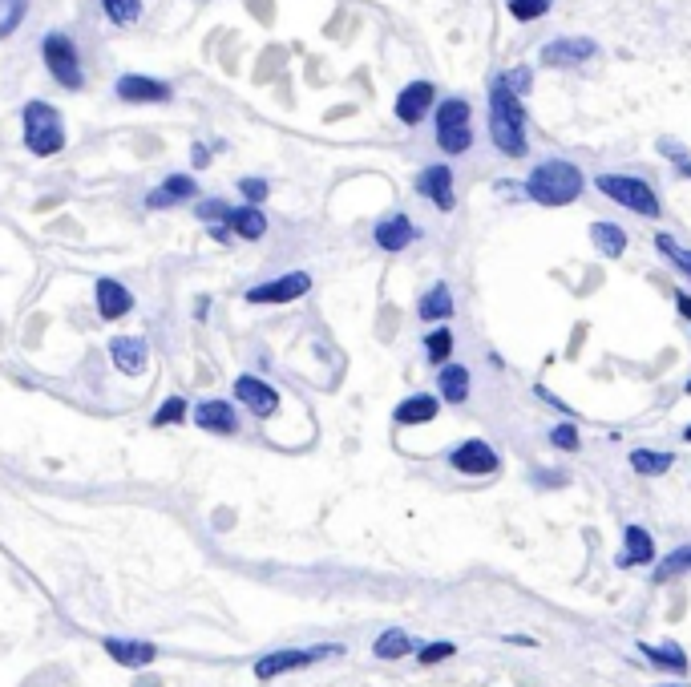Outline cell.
I'll return each mask as SVG.
<instances>
[{
  "label": "cell",
  "instance_id": "9c48e42d",
  "mask_svg": "<svg viewBox=\"0 0 691 687\" xmlns=\"http://www.w3.org/2000/svg\"><path fill=\"white\" fill-rule=\"evenodd\" d=\"M449 461L465 477H489V473H498V465H502V457L493 453V445H485V441H461L449 453Z\"/></svg>",
  "mask_w": 691,
  "mask_h": 687
},
{
  "label": "cell",
  "instance_id": "7402d4cb",
  "mask_svg": "<svg viewBox=\"0 0 691 687\" xmlns=\"http://www.w3.org/2000/svg\"><path fill=\"white\" fill-rule=\"evenodd\" d=\"M194 190H199V186H194V178H190V174H170V178H166L158 190H150V194H146V207H154V211H158V207H174V203L190 199Z\"/></svg>",
  "mask_w": 691,
  "mask_h": 687
},
{
  "label": "cell",
  "instance_id": "f1b7e54d",
  "mask_svg": "<svg viewBox=\"0 0 691 687\" xmlns=\"http://www.w3.org/2000/svg\"><path fill=\"white\" fill-rule=\"evenodd\" d=\"M679 574H691V546H675L671 554H663V562L655 566V586L659 582H671V578H679Z\"/></svg>",
  "mask_w": 691,
  "mask_h": 687
},
{
  "label": "cell",
  "instance_id": "5bb4252c",
  "mask_svg": "<svg viewBox=\"0 0 691 687\" xmlns=\"http://www.w3.org/2000/svg\"><path fill=\"white\" fill-rule=\"evenodd\" d=\"M97 312H102V320H122L130 308H134V296L118 283V279H97Z\"/></svg>",
  "mask_w": 691,
  "mask_h": 687
},
{
  "label": "cell",
  "instance_id": "e0dca14e",
  "mask_svg": "<svg viewBox=\"0 0 691 687\" xmlns=\"http://www.w3.org/2000/svg\"><path fill=\"white\" fill-rule=\"evenodd\" d=\"M586 57H595V41L586 37H566V41H550L542 49V65H578Z\"/></svg>",
  "mask_w": 691,
  "mask_h": 687
},
{
  "label": "cell",
  "instance_id": "d6986e66",
  "mask_svg": "<svg viewBox=\"0 0 691 687\" xmlns=\"http://www.w3.org/2000/svg\"><path fill=\"white\" fill-rule=\"evenodd\" d=\"M194 425L207 429V433H235L239 429V417L227 401H203L199 409H194Z\"/></svg>",
  "mask_w": 691,
  "mask_h": 687
},
{
  "label": "cell",
  "instance_id": "44dd1931",
  "mask_svg": "<svg viewBox=\"0 0 691 687\" xmlns=\"http://www.w3.org/2000/svg\"><path fill=\"white\" fill-rule=\"evenodd\" d=\"M106 651L114 663H126V667H146L158 659V647L142 639H106Z\"/></svg>",
  "mask_w": 691,
  "mask_h": 687
},
{
  "label": "cell",
  "instance_id": "30bf717a",
  "mask_svg": "<svg viewBox=\"0 0 691 687\" xmlns=\"http://www.w3.org/2000/svg\"><path fill=\"white\" fill-rule=\"evenodd\" d=\"M235 397H239L255 417H275V409H279V392H275L267 380H259V376H239V380H235Z\"/></svg>",
  "mask_w": 691,
  "mask_h": 687
},
{
  "label": "cell",
  "instance_id": "6da1fadb",
  "mask_svg": "<svg viewBox=\"0 0 691 687\" xmlns=\"http://www.w3.org/2000/svg\"><path fill=\"white\" fill-rule=\"evenodd\" d=\"M489 134L502 154H510V158L526 154V110L502 77L489 85Z\"/></svg>",
  "mask_w": 691,
  "mask_h": 687
},
{
  "label": "cell",
  "instance_id": "ffe728a7",
  "mask_svg": "<svg viewBox=\"0 0 691 687\" xmlns=\"http://www.w3.org/2000/svg\"><path fill=\"white\" fill-rule=\"evenodd\" d=\"M110 356H114V364H118L122 372L138 376V372H146L150 348H146V340H138V336H118V340L110 344Z\"/></svg>",
  "mask_w": 691,
  "mask_h": 687
},
{
  "label": "cell",
  "instance_id": "f35d334b",
  "mask_svg": "<svg viewBox=\"0 0 691 687\" xmlns=\"http://www.w3.org/2000/svg\"><path fill=\"white\" fill-rule=\"evenodd\" d=\"M659 150H663V154L675 162V170H679V174H687V178H691V154H683V150H679L671 138H663V142H659Z\"/></svg>",
  "mask_w": 691,
  "mask_h": 687
},
{
  "label": "cell",
  "instance_id": "ab89813d",
  "mask_svg": "<svg viewBox=\"0 0 691 687\" xmlns=\"http://www.w3.org/2000/svg\"><path fill=\"white\" fill-rule=\"evenodd\" d=\"M453 655H457L453 643H429V647H421V663H441V659H453Z\"/></svg>",
  "mask_w": 691,
  "mask_h": 687
},
{
  "label": "cell",
  "instance_id": "836d02e7",
  "mask_svg": "<svg viewBox=\"0 0 691 687\" xmlns=\"http://www.w3.org/2000/svg\"><path fill=\"white\" fill-rule=\"evenodd\" d=\"M655 247H659V251H663V255H667V259H671V263H675L683 275H691V251H683V247H679L671 235H655Z\"/></svg>",
  "mask_w": 691,
  "mask_h": 687
},
{
  "label": "cell",
  "instance_id": "9a60e30c",
  "mask_svg": "<svg viewBox=\"0 0 691 687\" xmlns=\"http://www.w3.org/2000/svg\"><path fill=\"white\" fill-rule=\"evenodd\" d=\"M118 97L122 102H166L170 85H162L154 77H142V73H126V77H118Z\"/></svg>",
  "mask_w": 691,
  "mask_h": 687
},
{
  "label": "cell",
  "instance_id": "d4e9b609",
  "mask_svg": "<svg viewBox=\"0 0 691 687\" xmlns=\"http://www.w3.org/2000/svg\"><path fill=\"white\" fill-rule=\"evenodd\" d=\"M639 651L647 655V663H655L659 671H675V675H687V651L679 643H639Z\"/></svg>",
  "mask_w": 691,
  "mask_h": 687
},
{
  "label": "cell",
  "instance_id": "e575fe53",
  "mask_svg": "<svg viewBox=\"0 0 691 687\" xmlns=\"http://www.w3.org/2000/svg\"><path fill=\"white\" fill-rule=\"evenodd\" d=\"M550 9V0H510V13L518 17V21H534V17H542Z\"/></svg>",
  "mask_w": 691,
  "mask_h": 687
},
{
  "label": "cell",
  "instance_id": "83f0119b",
  "mask_svg": "<svg viewBox=\"0 0 691 687\" xmlns=\"http://www.w3.org/2000/svg\"><path fill=\"white\" fill-rule=\"evenodd\" d=\"M239 239H263V231H267V219H263V211L259 207H239V211H231V223H227Z\"/></svg>",
  "mask_w": 691,
  "mask_h": 687
},
{
  "label": "cell",
  "instance_id": "cb8c5ba5",
  "mask_svg": "<svg viewBox=\"0 0 691 687\" xmlns=\"http://www.w3.org/2000/svg\"><path fill=\"white\" fill-rule=\"evenodd\" d=\"M417 316L425 320V324H445L449 316H453V296H449V283H433L425 296H421V304H417Z\"/></svg>",
  "mask_w": 691,
  "mask_h": 687
},
{
  "label": "cell",
  "instance_id": "7a4b0ae2",
  "mask_svg": "<svg viewBox=\"0 0 691 687\" xmlns=\"http://www.w3.org/2000/svg\"><path fill=\"white\" fill-rule=\"evenodd\" d=\"M582 186H586L582 170L574 162H562V158L538 162L530 170V178H526V194H530L534 203H542V207H566V203H574L578 194H582Z\"/></svg>",
  "mask_w": 691,
  "mask_h": 687
},
{
  "label": "cell",
  "instance_id": "1f68e13d",
  "mask_svg": "<svg viewBox=\"0 0 691 687\" xmlns=\"http://www.w3.org/2000/svg\"><path fill=\"white\" fill-rule=\"evenodd\" d=\"M29 13V0H0V37L17 33V25L25 21Z\"/></svg>",
  "mask_w": 691,
  "mask_h": 687
},
{
  "label": "cell",
  "instance_id": "3957f363",
  "mask_svg": "<svg viewBox=\"0 0 691 687\" xmlns=\"http://www.w3.org/2000/svg\"><path fill=\"white\" fill-rule=\"evenodd\" d=\"M595 186L607 194L611 203L643 215V219H659V194L651 190V182L635 178V174H599Z\"/></svg>",
  "mask_w": 691,
  "mask_h": 687
},
{
  "label": "cell",
  "instance_id": "52a82bcc",
  "mask_svg": "<svg viewBox=\"0 0 691 687\" xmlns=\"http://www.w3.org/2000/svg\"><path fill=\"white\" fill-rule=\"evenodd\" d=\"M45 65H49V73L61 81V85H69V89H81V61H77V49H73V41L65 37V33H49L45 37Z\"/></svg>",
  "mask_w": 691,
  "mask_h": 687
},
{
  "label": "cell",
  "instance_id": "ac0fdd59",
  "mask_svg": "<svg viewBox=\"0 0 691 687\" xmlns=\"http://www.w3.org/2000/svg\"><path fill=\"white\" fill-rule=\"evenodd\" d=\"M437 413H441V401L429 397V392H417V397H409V401L397 405L392 421L409 429V425H429V421H437Z\"/></svg>",
  "mask_w": 691,
  "mask_h": 687
},
{
  "label": "cell",
  "instance_id": "2e32d148",
  "mask_svg": "<svg viewBox=\"0 0 691 687\" xmlns=\"http://www.w3.org/2000/svg\"><path fill=\"white\" fill-rule=\"evenodd\" d=\"M469 388H473V376H469L465 364H445L437 372V392H441L445 405H465L469 401Z\"/></svg>",
  "mask_w": 691,
  "mask_h": 687
},
{
  "label": "cell",
  "instance_id": "8992f818",
  "mask_svg": "<svg viewBox=\"0 0 691 687\" xmlns=\"http://www.w3.org/2000/svg\"><path fill=\"white\" fill-rule=\"evenodd\" d=\"M340 651H344L340 643H320V647H283V651L263 655V659L255 663V675H259V679H275V675H283V671L312 667V663L332 659V655H340Z\"/></svg>",
  "mask_w": 691,
  "mask_h": 687
},
{
  "label": "cell",
  "instance_id": "4dcf8cb0",
  "mask_svg": "<svg viewBox=\"0 0 691 687\" xmlns=\"http://www.w3.org/2000/svg\"><path fill=\"white\" fill-rule=\"evenodd\" d=\"M425 356H429V364L445 368L449 356H453V332H449V328H433V332L425 336Z\"/></svg>",
  "mask_w": 691,
  "mask_h": 687
},
{
  "label": "cell",
  "instance_id": "4316f807",
  "mask_svg": "<svg viewBox=\"0 0 691 687\" xmlns=\"http://www.w3.org/2000/svg\"><path fill=\"white\" fill-rule=\"evenodd\" d=\"M590 239H595V247L607 255V259H619L627 251V231L615 227V223H595L590 227Z\"/></svg>",
  "mask_w": 691,
  "mask_h": 687
},
{
  "label": "cell",
  "instance_id": "d590c367",
  "mask_svg": "<svg viewBox=\"0 0 691 687\" xmlns=\"http://www.w3.org/2000/svg\"><path fill=\"white\" fill-rule=\"evenodd\" d=\"M199 219H207V223H215V227H227V223H231V207L219 203V199L199 203Z\"/></svg>",
  "mask_w": 691,
  "mask_h": 687
},
{
  "label": "cell",
  "instance_id": "484cf974",
  "mask_svg": "<svg viewBox=\"0 0 691 687\" xmlns=\"http://www.w3.org/2000/svg\"><path fill=\"white\" fill-rule=\"evenodd\" d=\"M413 651V639L401 631V627H388L384 635H376V643H372V655L376 659H405Z\"/></svg>",
  "mask_w": 691,
  "mask_h": 687
},
{
  "label": "cell",
  "instance_id": "7c38bea8",
  "mask_svg": "<svg viewBox=\"0 0 691 687\" xmlns=\"http://www.w3.org/2000/svg\"><path fill=\"white\" fill-rule=\"evenodd\" d=\"M433 85L429 81H413V85H405L401 89V97H397V118L405 122V126H417L429 110H433Z\"/></svg>",
  "mask_w": 691,
  "mask_h": 687
},
{
  "label": "cell",
  "instance_id": "60d3db41",
  "mask_svg": "<svg viewBox=\"0 0 691 687\" xmlns=\"http://www.w3.org/2000/svg\"><path fill=\"white\" fill-rule=\"evenodd\" d=\"M239 190H243L247 199H251V207L267 199V182H263V178H243V182H239Z\"/></svg>",
  "mask_w": 691,
  "mask_h": 687
},
{
  "label": "cell",
  "instance_id": "74e56055",
  "mask_svg": "<svg viewBox=\"0 0 691 687\" xmlns=\"http://www.w3.org/2000/svg\"><path fill=\"white\" fill-rule=\"evenodd\" d=\"M550 445L574 453V449H578V429H574V425H554V429H550Z\"/></svg>",
  "mask_w": 691,
  "mask_h": 687
},
{
  "label": "cell",
  "instance_id": "f6af8a7d",
  "mask_svg": "<svg viewBox=\"0 0 691 687\" xmlns=\"http://www.w3.org/2000/svg\"><path fill=\"white\" fill-rule=\"evenodd\" d=\"M683 437H687V441H691V425H687V429H683Z\"/></svg>",
  "mask_w": 691,
  "mask_h": 687
},
{
  "label": "cell",
  "instance_id": "ee69618b",
  "mask_svg": "<svg viewBox=\"0 0 691 687\" xmlns=\"http://www.w3.org/2000/svg\"><path fill=\"white\" fill-rule=\"evenodd\" d=\"M211 162V154H207V146H194V166H207Z\"/></svg>",
  "mask_w": 691,
  "mask_h": 687
},
{
  "label": "cell",
  "instance_id": "bcb514c9",
  "mask_svg": "<svg viewBox=\"0 0 691 687\" xmlns=\"http://www.w3.org/2000/svg\"><path fill=\"white\" fill-rule=\"evenodd\" d=\"M671 687H687V683H671Z\"/></svg>",
  "mask_w": 691,
  "mask_h": 687
},
{
  "label": "cell",
  "instance_id": "5b68a950",
  "mask_svg": "<svg viewBox=\"0 0 691 687\" xmlns=\"http://www.w3.org/2000/svg\"><path fill=\"white\" fill-rule=\"evenodd\" d=\"M437 142L445 154H465L473 146V126H469V102L465 97H449L437 106Z\"/></svg>",
  "mask_w": 691,
  "mask_h": 687
},
{
  "label": "cell",
  "instance_id": "ba28073f",
  "mask_svg": "<svg viewBox=\"0 0 691 687\" xmlns=\"http://www.w3.org/2000/svg\"><path fill=\"white\" fill-rule=\"evenodd\" d=\"M312 291V275L308 271H291V275H279L271 283H259L247 291V300L251 304H291V300H300Z\"/></svg>",
  "mask_w": 691,
  "mask_h": 687
},
{
  "label": "cell",
  "instance_id": "b9f144b4",
  "mask_svg": "<svg viewBox=\"0 0 691 687\" xmlns=\"http://www.w3.org/2000/svg\"><path fill=\"white\" fill-rule=\"evenodd\" d=\"M502 81H506V85L514 89V97H518V93H526V89H530V69H526V65H522V69H510Z\"/></svg>",
  "mask_w": 691,
  "mask_h": 687
},
{
  "label": "cell",
  "instance_id": "f546056e",
  "mask_svg": "<svg viewBox=\"0 0 691 687\" xmlns=\"http://www.w3.org/2000/svg\"><path fill=\"white\" fill-rule=\"evenodd\" d=\"M627 461H631V469H635L639 477H659V473L671 469L675 457H671V453H655V449H635Z\"/></svg>",
  "mask_w": 691,
  "mask_h": 687
},
{
  "label": "cell",
  "instance_id": "277c9868",
  "mask_svg": "<svg viewBox=\"0 0 691 687\" xmlns=\"http://www.w3.org/2000/svg\"><path fill=\"white\" fill-rule=\"evenodd\" d=\"M25 142L37 158H49L65 146V130H61V114L49 102H29L25 106Z\"/></svg>",
  "mask_w": 691,
  "mask_h": 687
},
{
  "label": "cell",
  "instance_id": "8fae6325",
  "mask_svg": "<svg viewBox=\"0 0 691 687\" xmlns=\"http://www.w3.org/2000/svg\"><path fill=\"white\" fill-rule=\"evenodd\" d=\"M417 190L425 199H433L441 211H453L457 207V194H453V170L449 166H425L417 174Z\"/></svg>",
  "mask_w": 691,
  "mask_h": 687
},
{
  "label": "cell",
  "instance_id": "d6a6232c",
  "mask_svg": "<svg viewBox=\"0 0 691 687\" xmlns=\"http://www.w3.org/2000/svg\"><path fill=\"white\" fill-rule=\"evenodd\" d=\"M102 9L110 13V21H118V25H134L138 13H142V0H102Z\"/></svg>",
  "mask_w": 691,
  "mask_h": 687
},
{
  "label": "cell",
  "instance_id": "603a6c76",
  "mask_svg": "<svg viewBox=\"0 0 691 687\" xmlns=\"http://www.w3.org/2000/svg\"><path fill=\"white\" fill-rule=\"evenodd\" d=\"M655 558V542L643 526H627L623 530V554H619V566H647Z\"/></svg>",
  "mask_w": 691,
  "mask_h": 687
},
{
  "label": "cell",
  "instance_id": "7bdbcfd3",
  "mask_svg": "<svg viewBox=\"0 0 691 687\" xmlns=\"http://www.w3.org/2000/svg\"><path fill=\"white\" fill-rule=\"evenodd\" d=\"M675 308H679L683 320H691V296H687V291H675Z\"/></svg>",
  "mask_w": 691,
  "mask_h": 687
},
{
  "label": "cell",
  "instance_id": "4fadbf2b",
  "mask_svg": "<svg viewBox=\"0 0 691 687\" xmlns=\"http://www.w3.org/2000/svg\"><path fill=\"white\" fill-rule=\"evenodd\" d=\"M372 239H376V247H380V251H405V247L417 239V227H413V219H409V215H388V219H380V223H376Z\"/></svg>",
  "mask_w": 691,
  "mask_h": 687
},
{
  "label": "cell",
  "instance_id": "8d00e7d4",
  "mask_svg": "<svg viewBox=\"0 0 691 687\" xmlns=\"http://www.w3.org/2000/svg\"><path fill=\"white\" fill-rule=\"evenodd\" d=\"M182 417H186V401H182V397H170V401L154 413V425H178Z\"/></svg>",
  "mask_w": 691,
  "mask_h": 687
}]
</instances>
